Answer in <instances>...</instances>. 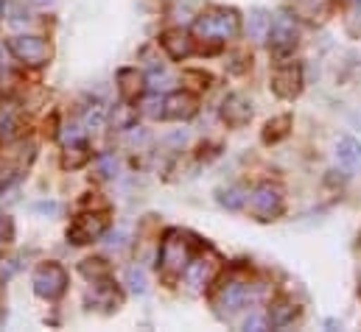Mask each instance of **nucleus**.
I'll return each instance as SVG.
<instances>
[{
  "mask_svg": "<svg viewBox=\"0 0 361 332\" xmlns=\"http://www.w3.org/2000/svg\"><path fill=\"white\" fill-rule=\"evenodd\" d=\"M238 31H241V17L233 8H210L199 14L193 23V34L199 39H213V42L233 39L238 37Z\"/></svg>",
  "mask_w": 361,
  "mask_h": 332,
  "instance_id": "1",
  "label": "nucleus"
},
{
  "mask_svg": "<svg viewBox=\"0 0 361 332\" xmlns=\"http://www.w3.org/2000/svg\"><path fill=\"white\" fill-rule=\"evenodd\" d=\"M190 262V249H188V241L180 238L177 232H169L163 246H160V271L166 279H174L182 276L185 265Z\"/></svg>",
  "mask_w": 361,
  "mask_h": 332,
  "instance_id": "2",
  "label": "nucleus"
},
{
  "mask_svg": "<svg viewBox=\"0 0 361 332\" xmlns=\"http://www.w3.org/2000/svg\"><path fill=\"white\" fill-rule=\"evenodd\" d=\"M65 288H68V274H65V268L59 262H45V265H39L34 271V293L39 299L54 302V299H59L65 293Z\"/></svg>",
  "mask_w": 361,
  "mask_h": 332,
  "instance_id": "3",
  "label": "nucleus"
},
{
  "mask_svg": "<svg viewBox=\"0 0 361 332\" xmlns=\"http://www.w3.org/2000/svg\"><path fill=\"white\" fill-rule=\"evenodd\" d=\"M250 210L261 221H274L283 212V190L277 184H271V181L258 184L252 190V196H250Z\"/></svg>",
  "mask_w": 361,
  "mask_h": 332,
  "instance_id": "4",
  "label": "nucleus"
},
{
  "mask_svg": "<svg viewBox=\"0 0 361 332\" xmlns=\"http://www.w3.org/2000/svg\"><path fill=\"white\" fill-rule=\"evenodd\" d=\"M106 226H109V218H106V212H85V215H79V218L71 224V229H68V238H71V243H76V246H85V243H92V241H98V238L106 232Z\"/></svg>",
  "mask_w": 361,
  "mask_h": 332,
  "instance_id": "5",
  "label": "nucleus"
},
{
  "mask_svg": "<svg viewBox=\"0 0 361 332\" xmlns=\"http://www.w3.org/2000/svg\"><path fill=\"white\" fill-rule=\"evenodd\" d=\"M247 302H250V282H244V279H230L213 296V307L219 310V316H233Z\"/></svg>",
  "mask_w": 361,
  "mask_h": 332,
  "instance_id": "6",
  "label": "nucleus"
},
{
  "mask_svg": "<svg viewBox=\"0 0 361 332\" xmlns=\"http://www.w3.org/2000/svg\"><path fill=\"white\" fill-rule=\"evenodd\" d=\"M269 37H271V51L277 56H286V53L294 51V45H297V23H294V17L288 11H280L271 20Z\"/></svg>",
  "mask_w": 361,
  "mask_h": 332,
  "instance_id": "7",
  "label": "nucleus"
},
{
  "mask_svg": "<svg viewBox=\"0 0 361 332\" xmlns=\"http://www.w3.org/2000/svg\"><path fill=\"white\" fill-rule=\"evenodd\" d=\"M8 48L17 59H23L28 65H45L51 59V45L42 37H25L23 34V37H14L8 42Z\"/></svg>",
  "mask_w": 361,
  "mask_h": 332,
  "instance_id": "8",
  "label": "nucleus"
},
{
  "mask_svg": "<svg viewBox=\"0 0 361 332\" xmlns=\"http://www.w3.org/2000/svg\"><path fill=\"white\" fill-rule=\"evenodd\" d=\"M271 89H274V95H280V98H297L300 89H302V68H300L297 62L280 65V68L271 73Z\"/></svg>",
  "mask_w": 361,
  "mask_h": 332,
  "instance_id": "9",
  "label": "nucleus"
},
{
  "mask_svg": "<svg viewBox=\"0 0 361 332\" xmlns=\"http://www.w3.org/2000/svg\"><path fill=\"white\" fill-rule=\"evenodd\" d=\"M221 117H224L227 126L241 129L252 120V103L244 95H227L224 103H221Z\"/></svg>",
  "mask_w": 361,
  "mask_h": 332,
  "instance_id": "10",
  "label": "nucleus"
},
{
  "mask_svg": "<svg viewBox=\"0 0 361 332\" xmlns=\"http://www.w3.org/2000/svg\"><path fill=\"white\" fill-rule=\"evenodd\" d=\"M196 109H199L196 95H190V92H174L163 103V117H169V120H190L196 115Z\"/></svg>",
  "mask_w": 361,
  "mask_h": 332,
  "instance_id": "11",
  "label": "nucleus"
},
{
  "mask_svg": "<svg viewBox=\"0 0 361 332\" xmlns=\"http://www.w3.org/2000/svg\"><path fill=\"white\" fill-rule=\"evenodd\" d=\"M213 274H216V262L207 260V257H190V262L182 271V276H185L190 290H202L213 279Z\"/></svg>",
  "mask_w": 361,
  "mask_h": 332,
  "instance_id": "12",
  "label": "nucleus"
},
{
  "mask_svg": "<svg viewBox=\"0 0 361 332\" xmlns=\"http://www.w3.org/2000/svg\"><path fill=\"white\" fill-rule=\"evenodd\" d=\"M20 123H23V112L14 101H0V140H14L20 134Z\"/></svg>",
  "mask_w": 361,
  "mask_h": 332,
  "instance_id": "13",
  "label": "nucleus"
},
{
  "mask_svg": "<svg viewBox=\"0 0 361 332\" xmlns=\"http://www.w3.org/2000/svg\"><path fill=\"white\" fill-rule=\"evenodd\" d=\"M160 45L169 51L171 59H188V56L193 53V42H190V37H188L182 28L166 31V34L160 37Z\"/></svg>",
  "mask_w": 361,
  "mask_h": 332,
  "instance_id": "14",
  "label": "nucleus"
},
{
  "mask_svg": "<svg viewBox=\"0 0 361 332\" xmlns=\"http://www.w3.org/2000/svg\"><path fill=\"white\" fill-rule=\"evenodd\" d=\"M118 89H121L123 101H137V95L143 92V76L137 70H132V68L121 70L118 73Z\"/></svg>",
  "mask_w": 361,
  "mask_h": 332,
  "instance_id": "15",
  "label": "nucleus"
},
{
  "mask_svg": "<svg viewBox=\"0 0 361 332\" xmlns=\"http://www.w3.org/2000/svg\"><path fill=\"white\" fill-rule=\"evenodd\" d=\"M336 160L339 165H345L348 170L361 165V143L353 140V137H342L339 146H336Z\"/></svg>",
  "mask_w": 361,
  "mask_h": 332,
  "instance_id": "16",
  "label": "nucleus"
},
{
  "mask_svg": "<svg viewBox=\"0 0 361 332\" xmlns=\"http://www.w3.org/2000/svg\"><path fill=\"white\" fill-rule=\"evenodd\" d=\"M297 316V305L291 299H274L269 307V324L271 327H288Z\"/></svg>",
  "mask_w": 361,
  "mask_h": 332,
  "instance_id": "17",
  "label": "nucleus"
},
{
  "mask_svg": "<svg viewBox=\"0 0 361 332\" xmlns=\"http://www.w3.org/2000/svg\"><path fill=\"white\" fill-rule=\"evenodd\" d=\"M87 160H90V151H87V146H85V140H82V143H71V146H68L62 165L65 167H82Z\"/></svg>",
  "mask_w": 361,
  "mask_h": 332,
  "instance_id": "18",
  "label": "nucleus"
},
{
  "mask_svg": "<svg viewBox=\"0 0 361 332\" xmlns=\"http://www.w3.org/2000/svg\"><path fill=\"white\" fill-rule=\"evenodd\" d=\"M269 28H271V17L267 11L255 8V11L250 14V34H252V39H264V37L269 34Z\"/></svg>",
  "mask_w": 361,
  "mask_h": 332,
  "instance_id": "19",
  "label": "nucleus"
},
{
  "mask_svg": "<svg viewBox=\"0 0 361 332\" xmlns=\"http://www.w3.org/2000/svg\"><path fill=\"white\" fill-rule=\"evenodd\" d=\"M244 201H247V196H244V190H241V187H227V190H221V193H219V204H221V207H227V210H241V207H244Z\"/></svg>",
  "mask_w": 361,
  "mask_h": 332,
  "instance_id": "20",
  "label": "nucleus"
},
{
  "mask_svg": "<svg viewBox=\"0 0 361 332\" xmlns=\"http://www.w3.org/2000/svg\"><path fill=\"white\" fill-rule=\"evenodd\" d=\"M126 285H129V290L132 293H146L149 290V279H146V271L143 268H129L126 271Z\"/></svg>",
  "mask_w": 361,
  "mask_h": 332,
  "instance_id": "21",
  "label": "nucleus"
},
{
  "mask_svg": "<svg viewBox=\"0 0 361 332\" xmlns=\"http://www.w3.org/2000/svg\"><path fill=\"white\" fill-rule=\"evenodd\" d=\"M82 274L87 279H106L109 276V265L104 260H85L82 262Z\"/></svg>",
  "mask_w": 361,
  "mask_h": 332,
  "instance_id": "22",
  "label": "nucleus"
},
{
  "mask_svg": "<svg viewBox=\"0 0 361 332\" xmlns=\"http://www.w3.org/2000/svg\"><path fill=\"white\" fill-rule=\"evenodd\" d=\"M288 123H291V117H286V115H283V117H277V120H271V123H267L264 140H267V143H274V140L286 137V132H288L286 126H288Z\"/></svg>",
  "mask_w": 361,
  "mask_h": 332,
  "instance_id": "23",
  "label": "nucleus"
},
{
  "mask_svg": "<svg viewBox=\"0 0 361 332\" xmlns=\"http://www.w3.org/2000/svg\"><path fill=\"white\" fill-rule=\"evenodd\" d=\"M104 117H106V106H104L101 101H92L90 106H87V112H85V126L98 129V126L104 123Z\"/></svg>",
  "mask_w": 361,
  "mask_h": 332,
  "instance_id": "24",
  "label": "nucleus"
},
{
  "mask_svg": "<svg viewBox=\"0 0 361 332\" xmlns=\"http://www.w3.org/2000/svg\"><path fill=\"white\" fill-rule=\"evenodd\" d=\"M267 327H269V319H264L258 313H252V316L244 319V330H267Z\"/></svg>",
  "mask_w": 361,
  "mask_h": 332,
  "instance_id": "25",
  "label": "nucleus"
},
{
  "mask_svg": "<svg viewBox=\"0 0 361 332\" xmlns=\"http://www.w3.org/2000/svg\"><path fill=\"white\" fill-rule=\"evenodd\" d=\"M14 238V224L8 215H0V243H8Z\"/></svg>",
  "mask_w": 361,
  "mask_h": 332,
  "instance_id": "26",
  "label": "nucleus"
},
{
  "mask_svg": "<svg viewBox=\"0 0 361 332\" xmlns=\"http://www.w3.org/2000/svg\"><path fill=\"white\" fill-rule=\"evenodd\" d=\"M37 210H39V212H59V204H56V201H51V204H37Z\"/></svg>",
  "mask_w": 361,
  "mask_h": 332,
  "instance_id": "27",
  "label": "nucleus"
},
{
  "mask_svg": "<svg viewBox=\"0 0 361 332\" xmlns=\"http://www.w3.org/2000/svg\"><path fill=\"white\" fill-rule=\"evenodd\" d=\"M6 70V59H3V48H0V73Z\"/></svg>",
  "mask_w": 361,
  "mask_h": 332,
  "instance_id": "28",
  "label": "nucleus"
},
{
  "mask_svg": "<svg viewBox=\"0 0 361 332\" xmlns=\"http://www.w3.org/2000/svg\"><path fill=\"white\" fill-rule=\"evenodd\" d=\"M342 3H348V6H361V0H342Z\"/></svg>",
  "mask_w": 361,
  "mask_h": 332,
  "instance_id": "29",
  "label": "nucleus"
},
{
  "mask_svg": "<svg viewBox=\"0 0 361 332\" xmlns=\"http://www.w3.org/2000/svg\"><path fill=\"white\" fill-rule=\"evenodd\" d=\"M37 3H39V6H48V3H54V0H37Z\"/></svg>",
  "mask_w": 361,
  "mask_h": 332,
  "instance_id": "30",
  "label": "nucleus"
}]
</instances>
